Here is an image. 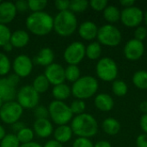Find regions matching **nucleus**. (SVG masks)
<instances>
[{"label":"nucleus","mask_w":147,"mask_h":147,"mask_svg":"<svg viewBox=\"0 0 147 147\" xmlns=\"http://www.w3.org/2000/svg\"><path fill=\"white\" fill-rule=\"evenodd\" d=\"M95 105L99 110L102 112H108V111H110L114 108L115 102L112 96H109V94L101 93L96 96Z\"/></svg>","instance_id":"18"},{"label":"nucleus","mask_w":147,"mask_h":147,"mask_svg":"<svg viewBox=\"0 0 147 147\" xmlns=\"http://www.w3.org/2000/svg\"><path fill=\"white\" fill-rule=\"evenodd\" d=\"M102 54V47L99 42H92L89 44L85 49V55L90 59H97Z\"/></svg>","instance_id":"27"},{"label":"nucleus","mask_w":147,"mask_h":147,"mask_svg":"<svg viewBox=\"0 0 147 147\" xmlns=\"http://www.w3.org/2000/svg\"><path fill=\"white\" fill-rule=\"evenodd\" d=\"M45 77L47 78L49 84L59 85L65 80V69L59 64H52L48 65L45 71Z\"/></svg>","instance_id":"14"},{"label":"nucleus","mask_w":147,"mask_h":147,"mask_svg":"<svg viewBox=\"0 0 147 147\" xmlns=\"http://www.w3.org/2000/svg\"><path fill=\"white\" fill-rule=\"evenodd\" d=\"M28 40H29V36L26 31L17 30L13 34H11L9 42L15 47H22L28 44Z\"/></svg>","instance_id":"21"},{"label":"nucleus","mask_w":147,"mask_h":147,"mask_svg":"<svg viewBox=\"0 0 147 147\" xmlns=\"http://www.w3.org/2000/svg\"><path fill=\"white\" fill-rule=\"evenodd\" d=\"M27 28L36 35H45L53 28V18L46 12H34L26 20Z\"/></svg>","instance_id":"2"},{"label":"nucleus","mask_w":147,"mask_h":147,"mask_svg":"<svg viewBox=\"0 0 147 147\" xmlns=\"http://www.w3.org/2000/svg\"><path fill=\"white\" fill-rule=\"evenodd\" d=\"M48 111L53 121L59 126L67 124L71 120L73 115L70 107H68L62 101L52 102L49 105Z\"/></svg>","instance_id":"7"},{"label":"nucleus","mask_w":147,"mask_h":147,"mask_svg":"<svg viewBox=\"0 0 147 147\" xmlns=\"http://www.w3.org/2000/svg\"><path fill=\"white\" fill-rule=\"evenodd\" d=\"M39 100V93L30 85L23 86L17 94V101L22 108L33 109L38 104Z\"/></svg>","instance_id":"10"},{"label":"nucleus","mask_w":147,"mask_h":147,"mask_svg":"<svg viewBox=\"0 0 147 147\" xmlns=\"http://www.w3.org/2000/svg\"><path fill=\"white\" fill-rule=\"evenodd\" d=\"M72 133L79 138H90L96 134L98 124L96 120L90 114H81L77 115L71 122Z\"/></svg>","instance_id":"1"},{"label":"nucleus","mask_w":147,"mask_h":147,"mask_svg":"<svg viewBox=\"0 0 147 147\" xmlns=\"http://www.w3.org/2000/svg\"><path fill=\"white\" fill-rule=\"evenodd\" d=\"M97 80L91 76H84L77 80L71 88L72 95L81 99H87L93 96L98 90Z\"/></svg>","instance_id":"4"},{"label":"nucleus","mask_w":147,"mask_h":147,"mask_svg":"<svg viewBox=\"0 0 147 147\" xmlns=\"http://www.w3.org/2000/svg\"><path fill=\"white\" fill-rule=\"evenodd\" d=\"M134 84L140 90H147V71H138L133 76Z\"/></svg>","instance_id":"25"},{"label":"nucleus","mask_w":147,"mask_h":147,"mask_svg":"<svg viewBox=\"0 0 147 147\" xmlns=\"http://www.w3.org/2000/svg\"><path fill=\"white\" fill-rule=\"evenodd\" d=\"M35 134L41 138H47L53 132V126L47 119H37L34 124Z\"/></svg>","instance_id":"19"},{"label":"nucleus","mask_w":147,"mask_h":147,"mask_svg":"<svg viewBox=\"0 0 147 147\" xmlns=\"http://www.w3.org/2000/svg\"><path fill=\"white\" fill-rule=\"evenodd\" d=\"M103 17L109 24L117 22L121 19V11L116 6L108 5L103 10Z\"/></svg>","instance_id":"24"},{"label":"nucleus","mask_w":147,"mask_h":147,"mask_svg":"<svg viewBox=\"0 0 147 147\" xmlns=\"http://www.w3.org/2000/svg\"><path fill=\"white\" fill-rule=\"evenodd\" d=\"M94 147H112L111 144L109 142V141H106V140H100L98 142H96Z\"/></svg>","instance_id":"49"},{"label":"nucleus","mask_w":147,"mask_h":147,"mask_svg":"<svg viewBox=\"0 0 147 147\" xmlns=\"http://www.w3.org/2000/svg\"><path fill=\"white\" fill-rule=\"evenodd\" d=\"M20 147H41V146L35 142H29L27 144H22Z\"/></svg>","instance_id":"51"},{"label":"nucleus","mask_w":147,"mask_h":147,"mask_svg":"<svg viewBox=\"0 0 147 147\" xmlns=\"http://www.w3.org/2000/svg\"><path fill=\"white\" fill-rule=\"evenodd\" d=\"M11 33L3 24H0V46H4L10 40Z\"/></svg>","instance_id":"36"},{"label":"nucleus","mask_w":147,"mask_h":147,"mask_svg":"<svg viewBox=\"0 0 147 147\" xmlns=\"http://www.w3.org/2000/svg\"><path fill=\"white\" fill-rule=\"evenodd\" d=\"M34 116L37 119H47L49 115V111L47 109H46L43 106H38L35 108L34 111Z\"/></svg>","instance_id":"40"},{"label":"nucleus","mask_w":147,"mask_h":147,"mask_svg":"<svg viewBox=\"0 0 147 147\" xmlns=\"http://www.w3.org/2000/svg\"><path fill=\"white\" fill-rule=\"evenodd\" d=\"M137 147H147V134H140L136 140Z\"/></svg>","instance_id":"43"},{"label":"nucleus","mask_w":147,"mask_h":147,"mask_svg":"<svg viewBox=\"0 0 147 147\" xmlns=\"http://www.w3.org/2000/svg\"><path fill=\"white\" fill-rule=\"evenodd\" d=\"M140 110L145 114H147V101H143L140 104Z\"/></svg>","instance_id":"50"},{"label":"nucleus","mask_w":147,"mask_h":147,"mask_svg":"<svg viewBox=\"0 0 147 147\" xmlns=\"http://www.w3.org/2000/svg\"><path fill=\"white\" fill-rule=\"evenodd\" d=\"M13 68L16 75L19 78H25L30 74L33 68V63L28 56L19 55L14 60Z\"/></svg>","instance_id":"15"},{"label":"nucleus","mask_w":147,"mask_h":147,"mask_svg":"<svg viewBox=\"0 0 147 147\" xmlns=\"http://www.w3.org/2000/svg\"><path fill=\"white\" fill-rule=\"evenodd\" d=\"M15 6H16V10H18L20 12H23V11L27 10L28 8V2L27 1H24V0H19V1H17L16 3Z\"/></svg>","instance_id":"44"},{"label":"nucleus","mask_w":147,"mask_h":147,"mask_svg":"<svg viewBox=\"0 0 147 147\" xmlns=\"http://www.w3.org/2000/svg\"><path fill=\"white\" fill-rule=\"evenodd\" d=\"M97 32H98V28L96 25V23L87 21L83 22L78 29V33L80 36L86 40H91L95 39L97 36Z\"/></svg>","instance_id":"17"},{"label":"nucleus","mask_w":147,"mask_h":147,"mask_svg":"<svg viewBox=\"0 0 147 147\" xmlns=\"http://www.w3.org/2000/svg\"><path fill=\"white\" fill-rule=\"evenodd\" d=\"M89 6V2L86 0H72L70 3V9L71 12L84 11Z\"/></svg>","instance_id":"32"},{"label":"nucleus","mask_w":147,"mask_h":147,"mask_svg":"<svg viewBox=\"0 0 147 147\" xmlns=\"http://www.w3.org/2000/svg\"><path fill=\"white\" fill-rule=\"evenodd\" d=\"M22 115V108L18 102H9L3 104L0 109V118L7 124H14Z\"/></svg>","instance_id":"11"},{"label":"nucleus","mask_w":147,"mask_h":147,"mask_svg":"<svg viewBox=\"0 0 147 147\" xmlns=\"http://www.w3.org/2000/svg\"><path fill=\"white\" fill-rule=\"evenodd\" d=\"M65 79H67L70 82L75 83L77 80L80 78V70L77 65H69L65 70Z\"/></svg>","instance_id":"30"},{"label":"nucleus","mask_w":147,"mask_h":147,"mask_svg":"<svg viewBox=\"0 0 147 147\" xmlns=\"http://www.w3.org/2000/svg\"><path fill=\"white\" fill-rule=\"evenodd\" d=\"M140 124L141 129L145 132V134H147V114H145L141 116Z\"/></svg>","instance_id":"45"},{"label":"nucleus","mask_w":147,"mask_h":147,"mask_svg":"<svg viewBox=\"0 0 147 147\" xmlns=\"http://www.w3.org/2000/svg\"><path fill=\"white\" fill-rule=\"evenodd\" d=\"M102 129L109 135H116L121 131V123L115 118H107L102 122Z\"/></svg>","instance_id":"22"},{"label":"nucleus","mask_w":147,"mask_h":147,"mask_svg":"<svg viewBox=\"0 0 147 147\" xmlns=\"http://www.w3.org/2000/svg\"><path fill=\"white\" fill-rule=\"evenodd\" d=\"M10 69V62L7 56L0 53V75H6Z\"/></svg>","instance_id":"35"},{"label":"nucleus","mask_w":147,"mask_h":147,"mask_svg":"<svg viewBox=\"0 0 147 147\" xmlns=\"http://www.w3.org/2000/svg\"><path fill=\"white\" fill-rule=\"evenodd\" d=\"M44 147H63V146L61 145V143H59L56 140H50L46 143Z\"/></svg>","instance_id":"48"},{"label":"nucleus","mask_w":147,"mask_h":147,"mask_svg":"<svg viewBox=\"0 0 147 147\" xmlns=\"http://www.w3.org/2000/svg\"><path fill=\"white\" fill-rule=\"evenodd\" d=\"M147 37V28L144 26H139L134 31V39L143 41Z\"/></svg>","instance_id":"39"},{"label":"nucleus","mask_w":147,"mask_h":147,"mask_svg":"<svg viewBox=\"0 0 147 147\" xmlns=\"http://www.w3.org/2000/svg\"><path fill=\"white\" fill-rule=\"evenodd\" d=\"M144 21H145V22H146V24L147 26V11H146L144 13Z\"/></svg>","instance_id":"54"},{"label":"nucleus","mask_w":147,"mask_h":147,"mask_svg":"<svg viewBox=\"0 0 147 147\" xmlns=\"http://www.w3.org/2000/svg\"><path fill=\"white\" fill-rule=\"evenodd\" d=\"M5 137V131L2 126H0V140H2Z\"/></svg>","instance_id":"53"},{"label":"nucleus","mask_w":147,"mask_h":147,"mask_svg":"<svg viewBox=\"0 0 147 147\" xmlns=\"http://www.w3.org/2000/svg\"><path fill=\"white\" fill-rule=\"evenodd\" d=\"M25 127H24V124L22 123V122H15L14 124H12V128L14 129V131H16V132H19V131H21L22 129H23Z\"/></svg>","instance_id":"47"},{"label":"nucleus","mask_w":147,"mask_h":147,"mask_svg":"<svg viewBox=\"0 0 147 147\" xmlns=\"http://www.w3.org/2000/svg\"><path fill=\"white\" fill-rule=\"evenodd\" d=\"M70 3L71 1L68 0H57L55 1V6L60 11L68 10V9L70 8Z\"/></svg>","instance_id":"42"},{"label":"nucleus","mask_w":147,"mask_h":147,"mask_svg":"<svg viewBox=\"0 0 147 147\" xmlns=\"http://www.w3.org/2000/svg\"><path fill=\"white\" fill-rule=\"evenodd\" d=\"M47 2L46 0H29L28 1V8L34 12H40L46 6Z\"/></svg>","instance_id":"34"},{"label":"nucleus","mask_w":147,"mask_h":147,"mask_svg":"<svg viewBox=\"0 0 147 147\" xmlns=\"http://www.w3.org/2000/svg\"><path fill=\"white\" fill-rule=\"evenodd\" d=\"M89 4L90 7L96 10V11H101L104 10V9L108 6V1L107 0H91Z\"/></svg>","instance_id":"38"},{"label":"nucleus","mask_w":147,"mask_h":147,"mask_svg":"<svg viewBox=\"0 0 147 147\" xmlns=\"http://www.w3.org/2000/svg\"><path fill=\"white\" fill-rule=\"evenodd\" d=\"M78 25L76 16L71 10L60 11L55 19H53V28L61 36H69L72 34Z\"/></svg>","instance_id":"3"},{"label":"nucleus","mask_w":147,"mask_h":147,"mask_svg":"<svg viewBox=\"0 0 147 147\" xmlns=\"http://www.w3.org/2000/svg\"><path fill=\"white\" fill-rule=\"evenodd\" d=\"M71 94V89L68 85L65 84H61L59 85H55L53 89V95L58 101H62L69 97Z\"/></svg>","instance_id":"26"},{"label":"nucleus","mask_w":147,"mask_h":147,"mask_svg":"<svg viewBox=\"0 0 147 147\" xmlns=\"http://www.w3.org/2000/svg\"><path fill=\"white\" fill-rule=\"evenodd\" d=\"M85 103L84 101L82 100H76L74 102H72L70 109L71 111L72 112V114H76V115H81L84 114V111L85 110Z\"/></svg>","instance_id":"37"},{"label":"nucleus","mask_w":147,"mask_h":147,"mask_svg":"<svg viewBox=\"0 0 147 147\" xmlns=\"http://www.w3.org/2000/svg\"><path fill=\"white\" fill-rule=\"evenodd\" d=\"M3 104V101H2V100H0V109L2 108Z\"/></svg>","instance_id":"55"},{"label":"nucleus","mask_w":147,"mask_h":147,"mask_svg":"<svg viewBox=\"0 0 147 147\" xmlns=\"http://www.w3.org/2000/svg\"><path fill=\"white\" fill-rule=\"evenodd\" d=\"M16 137H17V139H18L20 143L27 144V143L31 142V140H33V138H34V132L30 128L24 127L23 129H22L21 131H19L17 133Z\"/></svg>","instance_id":"31"},{"label":"nucleus","mask_w":147,"mask_h":147,"mask_svg":"<svg viewBox=\"0 0 147 147\" xmlns=\"http://www.w3.org/2000/svg\"><path fill=\"white\" fill-rule=\"evenodd\" d=\"M72 147H94V145L87 138H78L74 141Z\"/></svg>","instance_id":"41"},{"label":"nucleus","mask_w":147,"mask_h":147,"mask_svg":"<svg viewBox=\"0 0 147 147\" xmlns=\"http://www.w3.org/2000/svg\"><path fill=\"white\" fill-rule=\"evenodd\" d=\"M97 39L100 44L108 47L118 46L122 39L121 33L118 28L113 24H105L98 28Z\"/></svg>","instance_id":"5"},{"label":"nucleus","mask_w":147,"mask_h":147,"mask_svg":"<svg viewBox=\"0 0 147 147\" xmlns=\"http://www.w3.org/2000/svg\"><path fill=\"white\" fill-rule=\"evenodd\" d=\"M72 135V130L71 127L67 125L59 126L54 132L55 140L59 143H65L69 141Z\"/></svg>","instance_id":"23"},{"label":"nucleus","mask_w":147,"mask_h":147,"mask_svg":"<svg viewBox=\"0 0 147 147\" xmlns=\"http://www.w3.org/2000/svg\"><path fill=\"white\" fill-rule=\"evenodd\" d=\"M19 82L17 75H10L7 78H0V100L5 102H12L16 96V87Z\"/></svg>","instance_id":"9"},{"label":"nucleus","mask_w":147,"mask_h":147,"mask_svg":"<svg viewBox=\"0 0 147 147\" xmlns=\"http://www.w3.org/2000/svg\"><path fill=\"white\" fill-rule=\"evenodd\" d=\"M144 20L143 10L136 6L124 8L121 12V21L127 28H135L140 26Z\"/></svg>","instance_id":"8"},{"label":"nucleus","mask_w":147,"mask_h":147,"mask_svg":"<svg viewBox=\"0 0 147 147\" xmlns=\"http://www.w3.org/2000/svg\"><path fill=\"white\" fill-rule=\"evenodd\" d=\"M16 9L13 3L3 2L0 3V24L10 22L16 16Z\"/></svg>","instance_id":"16"},{"label":"nucleus","mask_w":147,"mask_h":147,"mask_svg":"<svg viewBox=\"0 0 147 147\" xmlns=\"http://www.w3.org/2000/svg\"><path fill=\"white\" fill-rule=\"evenodd\" d=\"M112 91L117 96H124L128 91L127 84L123 80H115L112 84Z\"/></svg>","instance_id":"28"},{"label":"nucleus","mask_w":147,"mask_h":147,"mask_svg":"<svg viewBox=\"0 0 147 147\" xmlns=\"http://www.w3.org/2000/svg\"><path fill=\"white\" fill-rule=\"evenodd\" d=\"M3 50L6 51V52H10L12 50V48H13V46L9 41L8 43H6L4 46H3Z\"/></svg>","instance_id":"52"},{"label":"nucleus","mask_w":147,"mask_h":147,"mask_svg":"<svg viewBox=\"0 0 147 147\" xmlns=\"http://www.w3.org/2000/svg\"><path fill=\"white\" fill-rule=\"evenodd\" d=\"M53 59H54L53 52L50 48L45 47L41 49L39 52V53L35 56V58L34 59V62L40 65L48 66L53 64Z\"/></svg>","instance_id":"20"},{"label":"nucleus","mask_w":147,"mask_h":147,"mask_svg":"<svg viewBox=\"0 0 147 147\" xmlns=\"http://www.w3.org/2000/svg\"><path fill=\"white\" fill-rule=\"evenodd\" d=\"M120 3L122 6H124L125 8H128V7L134 6L135 1L134 0H121L120 1Z\"/></svg>","instance_id":"46"},{"label":"nucleus","mask_w":147,"mask_h":147,"mask_svg":"<svg viewBox=\"0 0 147 147\" xmlns=\"http://www.w3.org/2000/svg\"><path fill=\"white\" fill-rule=\"evenodd\" d=\"M0 147H20V142L14 134H7L2 140Z\"/></svg>","instance_id":"33"},{"label":"nucleus","mask_w":147,"mask_h":147,"mask_svg":"<svg viewBox=\"0 0 147 147\" xmlns=\"http://www.w3.org/2000/svg\"><path fill=\"white\" fill-rule=\"evenodd\" d=\"M96 71L97 77L105 82H114L118 75L116 62L109 57H104L97 62Z\"/></svg>","instance_id":"6"},{"label":"nucleus","mask_w":147,"mask_h":147,"mask_svg":"<svg viewBox=\"0 0 147 147\" xmlns=\"http://www.w3.org/2000/svg\"><path fill=\"white\" fill-rule=\"evenodd\" d=\"M85 49L86 47L83 43L79 41H75L65 49L64 58L65 61L71 65H77L84 58Z\"/></svg>","instance_id":"12"},{"label":"nucleus","mask_w":147,"mask_h":147,"mask_svg":"<svg viewBox=\"0 0 147 147\" xmlns=\"http://www.w3.org/2000/svg\"><path fill=\"white\" fill-rule=\"evenodd\" d=\"M48 87H49V82L47 78L45 77V75H40L34 80L33 88L38 93H43L47 91Z\"/></svg>","instance_id":"29"},{"label":"nucleus","mask_w":147,"mask_h":147,"mask_svg":"<svg viewBox=\"0 0 147 147\" xmlns=\"http://www.w3.org/2000/svg\"><path fill=\"white\" fill-rule=\"evenodd\" d=\"M124 55L128 60L140 59L145 52V46L143 41H140L136 39L129 40L124 47Z\"/></svg>","instance_id":"13"}]
</instances>
